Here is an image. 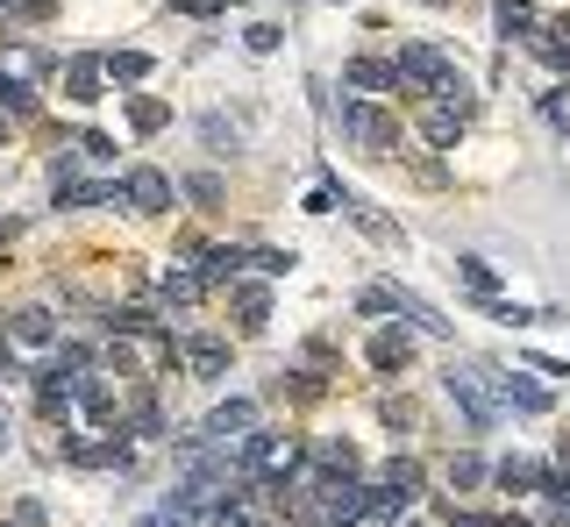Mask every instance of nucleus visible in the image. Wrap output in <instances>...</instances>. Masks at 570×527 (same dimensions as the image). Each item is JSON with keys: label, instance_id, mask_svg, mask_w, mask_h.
<instances>
[{"label": "nucleus", "instance_id": "nucleus-1", "mask_svg": "<svg viewBox=\"0 0 570 527\" xmlns=\"http://www.w3.org/2000/svg\"><path fill=\"white\" fill-rule=\"evenodd\" d=\"M393 79L414 86V94L449 100V108H463V114H478V94L457 79V72H449V57L435 51V43H399V51H393Z\"/></svg>", "mask_w": 570, "mask_h": 527}, {"label": "nucleus", "instance_id": "nucleus-2", "mask_svg": "<svg viewBox=\"0 0 570 527\" xmlns=\"http://www.w3.org/2000/svg\"><path fill=\"white\" fill-rule=\"evenodd\" d=\"M336 122H342V135H350L357 150H371V157H385V150H399V122H393V114H385V108H379V100H371V94H350V100H342V108H336Z\"/></svg>", "mask_w": 570, "mask_h": 527}, {"label": "nucleus", "instance_id": "nucleus-3", "mask_svg": "<svg viewBox=\"0 0 570 527\" xmlns=\"http://www.w3.org/2000/svg\"><path fill=\"white\" fill-rule=\"evenodd\" d=\"M357 307H364V314H399V321H414L421 336L449 342V321H442L435 307H421V299H414L407 285H364V293H357Z\"/></svg>", "mask_w": 570, "mask_h": 527}, {"label": "nucleus", "instance_id": "nucleus-4", "mask_svg": "<svg viewBox=\"0 0 570 527\" xmlns=\"http://www.w3.org/2000/svg\"><path fill=\"white\" fill-rule=\"evenodd\" d=\"M122 200L136 207V215H164V207H172V172H157V164H129V172H122Z\"/></svg>", "mask_w": 570, "mask_h": 527}, {"label": "nucleus", "instance_id": "nucleus-5", "mask_svg": "<svg viewBox=\"0 0 570 527\" xmlns=\"http://www.w3.org/2000/svg\"><path fill=\"white\" fill-rule=\"evenodd\" d=\"M178 364H186L193 378H221V371H229V342L221 336H178Z\"/></svg>", "mask_w": 570, "mask_h": 527}, {"label": "nucleus", "instance_id": "nucleus-6", "mask_svg": "<svg viewBox=\"0 0 570 527\" xmlns=\"http://www.w3.org/2000/svg\"><path fill=\"white\" fill-rule=\"evenodd\" d=\"M336 207H342V215H350V221H357V229H364V235H371V243H393V235H399V221H393V215H385V207H371V200H364V193H350V186H336Z\"/></svg>", "mask_w": 570, "mask_h": 527}, {"label": "nucleus", "instance_id": "nucleus-7", "mask_svg": "<svg viewBox=\"0 0 570 527\" xmlns=\"http://www.w3.org/2000/svg\"><path fill=\"white\" fill-rule=\"evenodd\" d=\"M207 293V278H200V264H193V250L178 264H164V278H157V299L164 307H193V299Z\"/></svg>", "mask_w": 570, "mask_h": 527}, {"label": "nucleus", "instance_id": "nucleus-8", "mask_svg": "<svg viewBox=\"0 0 570 527\" xmlns=\"http://www.w3.org/2000/svg\"><path fill=\"white\" fill-rule=\"evenodd\" d=\"M8 342H29V350H57V314H51V307H14V314H8Z\"/></svg>", "mask_w": 570, "mask_h": 527}, {"label": "nucleus", "instance_id": "nucleus-9", "mask_svg": "<svg viewBox=\"0 0 570 527\" xmlns=\"http://www.w3.org/2000/svg\"><path fill=\"white\" fill-rule=\"evenodd\" d=\"M500 406H520V414H549V385L528 378V371H500Z\"/></svg>", "mask_w": 570, "mask_h": 527}, {"label": "nucleus", "instance_id": "nucleus-10", "mask_svg": "<svg viewBox=\"0 0 570 527\" xmlns=\"http://www.w3.org/2000/svg\"><path fill=\"white\" fill-rule=\"evenodd\" d=\"M229 299H235V328H250V336H257V328L272 321V285L243 278V285H229Z\"/></svg>", "mask_w": 570, "mask_h": 527}, {"label": "nucleus", "instance_id": "nucleus-11", "mask_svg": "<svg viewBox=\"0 0 570 527\" xmlns=\"http://www.w3.org/2000/svg\"><path fill=\"white\" fill-rule=\"evenodd\" d=\"M257 428V406L250 399H221L215 414H207V442H235V435Z\"/></svg>", "mask_w": 570, "mask_h": 527}, {"label": "nucleus", "instance_id": "nucleus-12", "mask_svg": "<svg viewBox=\"0 0 570 527\" xmlns=\"http://www.w3.org/2000/svg\"><path fill=\"white\" fill-rule=\"evenodd\" d=\"M364 356H371V371H407L414 364V336H407V328H379Z\"/></svg>", "mask_w": 570, "mask_h": 527}, {"label": "nucleus", "instance_id": "nucleus-13", "mask_svg": "<svg viewBox=\"0 0 570 527\" xmlns=\"http://www.w3.org/2000/svg\"><path fill=\"white\" fill-rule=\"evenodd\" d=\"M342 79H350V94H393V57H350V72H342Z\"/></svg>", "mask_w": 570, "mask_h": 527}, {"label": "nucleus", "instance_id": "nucleus-14", "mask_svg": "<svg viewBox=\"0 0 570 527\" xmlns=\"http://www.w3.org/2000/svg\"><path fill=\"white\" fill-rule=\"evenodd\" d=\"M463 122H471V114H463V108H449V100H435V108L421 114V135H428L435 150H442V143H457V135H463Z\"/></svg>", "mask_w": 570, "mask_h": 527}, {"label": "nucleus", "instance_id": "nucleus-15", "mask_svg": "<svg viewBox=\"0 0 570 527\" xmlns=\"http://www.w3.org/2000/svg\"><path fill=\"white\" fill-rule=\"evenodd\" d=\"M150 65H157L150 51H108V57H100V72H108V79H122V86H143Z\"/></svg>", "mask_w": 570, "mask_h": 527}, {"label": "nucleus", "instance_id": "nucleus-16", "mask_svg": "<svg viewBox=\"0 0 570 527\" xmlns=\"http://www.w3.org/2000/svg\"><path fill=\"white\" fill-rule=\"evenodd\" d=\"M200 143H207V150H243V143H250V129H243V122H229V114L215 108V114H200Z\"/></svg>", "mask_w": 570, "mask_h": 527}, {"label": "nucleus", "instance_id": "nucleus-17", "mask_svg": "<svg viewBox=\"0 0 570 527\" xmlns=\"http://www.w3.org/2000/svg\"><path fill=\"white\" fill-rule=\"evenodd\" d=\"M492 477H500L506 492H535V485H542V463H535V457H506V463H492Z\"/></svg>", "mask_w": 570, "mask_h": 527}, {"label": "nucleus", "instance_id": "nucleus-18", "mask_svg": "<svg viewBox=\"0 0 570 527\" xmlns=\"http://www.w3.org/2000/svg\"><path fill=\"white\" fill-rule=\"evenodd\" d=\"M528 43H535V57H542L549 72H570V36H557V29H528Z\"/></svg>", "mask_w": 570, "mask_h": 527}, {"label": "nucleus", "instance_id": "nucleus-19", "mask_svg": "<svg viewBox=\"0 0 570 527\" xmlns=\"http://www.w3.org/2000/svg\"><path fill=\"white\" fill-rule=\"evenodd\" d=\"M542 492H549V527H570V471H542Z\"/></svg>", "mask_w": 570, "mask_h": 527}, {"label": "nucleus", "instance_id": "nucleus-20", "mask_svg": "<svg viewBox=\"0 0 570 527\" xmlns=\"http://www.w3.org/2000/svg\"><path fill=\"white\" fill-rule=\"evenodd\" d=\"M164 122H172V108H164V100H129V129H136V135H157Z\"/></svg>", "mask_w": 570, "mask_h": 527}, {"label": "nucleus", "instance_id": "nucleus-21", "mask_svg": "<svg viewBox=\"0 0 570 527\" xmlns=\"http://www.w3.org/2000/svg\"><path fill=\"white\" fill-rule=\"evenodd\" d=\"M379 485H393L399 499H414V492H421V463H414V457H393V463H385V477H379Z\"/></svg>", "mask_w": 570, "mask_h": 527}, {"label": "nucleus", "instance_id": "nucleus-22", "mask_svg": "<svg viewBox=\"0 0 570 527\" xmlns=\"http://www.w3.org/2000/svg\"><path fill=\"white\" fill-rule=\"evenodd\" d=\"M314 463H321V471H336V477H357V449L342 442V435H336V442H321V449H314Z\"/></svg>", "mask_w": 570, "mask_h": 527}, {"label": "nucleus", "instance_id": "nucleus-23", "mask_svg": "<svg viewBox=\"0 0 570 527\" xmlns=\"http://www.w3.org/2000/svg\"><path fill=\"white\" fill-rule=\"evenodd\" d=\"M457 271H463V285H471L478 299H492V293H500V271H492L485 257H457Z\"/></svg>", "mask_w": 570, "mask_h": 527}, {"label": "nucleus", "instance_id": "nucleus-24", "mask_svg": "<svg viewBox=\"0 0 570 527\" xmlns=\"http://www.w3.org/2000/svg\"><path fill=\"white\" fill-rule=\"evenodd\" d=\"M0 108H8V114H36V86H22L14 72H0Z\"/></svg>", "mask_w": 570, "mask_h": 527}, {"label": "nucleus", "instance_id": "nucleus-25", "mask_svg": "<svg viewBox=\"0 0 570 527\" xmlns=\"http://www.w3.org/2000/svg\"><path fill=\"white\" fill-rule=\"evenodd\" d=\"M207 514H215V520H207V527H257V514H250V506H243V499H229V492H221V499H215V506H207Z\"/></svg>", "mask_w": 570, "mask_h": 527}, {"label": "nucleus", "instance_id": "nucleus-26", "mask_svg": "<svg viewBox=\"0 0 570 527\" xmlns=\"http://www.w3.org/2000/svg\"><path fill=\"white\" fill-rule=\"evenodd\" d=\"M528 29H535L528 0H500V36H528Z\"/></svg>", "mask_w": 570, "mask_h": 527}, {"label": "nucleus", "instance_id": "nucleus-27", "mask_svg": "<svg viewBox=\"0 0 570 527\" xmlns=\"http://www.w3.org/2000/svg\"><path fill=\"white\" fill-rule=\"evenodd\" d=\"M485 463H478V457H457V463H449V492H478V485H485Z\"/></svg>", "mask_w": 570, "mask_h": 527}, {"label": "nucleus", "instance_id": "nucleus-28", "mask_svg": "<svg viewBox=\"0 0 570 527\" xmlns=\"http://www.w3.org/2000/svg\"><path fill=\"white\" fill-rule=\"evenodd\" d=\"M100 79H108L100 65H72V72H65V94H72V100H94V94H100Z\"/></svg>", "mask_w": 570, "mask_h": 527}, {"label": "nucleus", "instance_id": "nucleus-29", "mask_svg": "<svg viewBox=\"0 0 570 527\" xmlns=\"http://www.w3.org/2000/svg\"><path fill=\"white\" fill-rule=\"evenodd\" d=\"M164 428V406H150V399H129V435H157Z\"/></svg>", "mask_w": 570, "mask_h": 527}, {"label": "nucleus", "instance_id": "nucleus-30", "mask_svg": "<svg viewBox=\"0 0 570 527\" xmlns=\"http://www.w3.org/2000/svg\"><path fill=\"white\" fill-rule=\"evenodd\" d=\"M485 314H492V321H514V328H520V321H535V314H528V307H514V299H500V293H492V299H485Z\"/></svg>", "mask_w": 570, "mask_h": 527}, {"label": "nucleus", "instance_id": "nucleus-31", "mask_svg": "<svg viewBox=\"0 0 570 527\" xmlns=\"http://www.w3.org/2000/svg\"><path fill=\"white\" fill-rule=\"evenodd\" d=\"M243 43H250V51H278V43H285V36H278V29H272V22H250V29H243Z\"/></svg>", "mask_w": 570, "mask_h": 527}, {"label": "nucleus", "instance_id": "nucleus-32", "mask_svg": "<svg viewBox=\"0 0 570 527\" xmlns=\"http://www.w3.org/2000/svg\"><path fill=\"white\" fill-rule=\"evenodd\" d=\"M250 264H257V271H293V257H285V250H250Z\"/></svg>", "mask_w": 570, "mask_h": 527}, {"label": "nucleus", "instance_id": "nucleus-33", "mask_svg": "<svg viewBox=\"0 0 570 527\" xmlns=\"http://www.w3.org/2000/svg\"><path fill=\"white\" fill-rule=\"evenodd\" d=\"M542 114H549L557 129H570V100H563V94H549V100H542Z\"/></svg>", "mask_w": 570, "mask_h": 527}, {"label": "nucleus", "instance_id": "nucleus-34", "mask_svg": "<svg viewBox=\"0 0 570 527\" xmlns=\"http://www.w3.org/2000/svg\"><path fill=\"white\" fill-rule=\"evenodd\" d=\"M172 8H186V14H221L229 0H172Z\"/></svg>", "mask_w": 570, "mask_h": 527}, {"label": "nucleus", "instance_id": "nucleus-35", "mask_svg": "<svg viewBox=\"0 0 570 527\" xmlns=\"http://www.w3.org/2000/svg\"><path fill=\"white\" fill-rule=\"evenodd\" d=\"M14 235H22V221H14V215H0V250H8Z\"/></svg>", "mask_w": 570, "mask_h": 527}, {"label": "nucleus", "instance_id": "nucleus-36", "mask_svg": "<svg viewBox=\"0 0 570 527\" xmlns=\"http://www.w3.org/2000/svg\"><path fill=\"white\" fill-rule=\"evenodd\" d=\"M14 8H22V14H51L57 0H14Z\"/></svg>", "mask_w": 570, "mask_h": 527}, {"label": "nucleus", "instance_id": "nucleus-37", "mask_svg": "<svg viewBox=\"0 0 570 527\" xmlns=\"http://www.w3.org/2000/svg\"><path fill=\"white\" fill-rule=\"evenodd\" d=\"M557 471H570V435H563V449H557Z\"/></svg>", "mask_w": 570, "mask_h": 527}, {"label": "nucleus", "instance_id": "nucleus-38", "mask_svg": "<svg viewBox=\"0 0 570 527\" xmlns=\"http://www.w3.org/2000/svg\"><path fill=\"white\" fill-rule=\"evenodd\" d=\"M0 449H8V420H0Z\"/></svg>", "mask_w": 570, "mask_h": 527}, {"label": "nucleus", "instance_id": "nucleus-39", "mask_svg": "<svg viewBox=\"0 0 570 527\" xmlns=\"http://www.w3.org/2000/svg\"><path fill=\"white\" fill-rule=\"evenodd\" d=\"M0 143H8V122H0Z\"/></svg>", "mask_w": 570, "mask_h": 527}, {"label": "nucleus", "instance_id": "nucleus-40", "mask_svg": "<svg viewBox=\"0 0 570 527\" xmlns=\"http://www.w3.org/2000/svg\"><path fill=\"white\" fill-rule=\"evenodd\" d=\"M399 527H414V520H399Z\"/></svg>", "mask_w": 570, "mask_h": 527}, {"label": "nucleus", "instance_id": "nucleus-41", "mask_svg": "<svg viewBox=\"0 0 570 527\" xmlns=\"http://www.w3.org/2000/svg\"><path fill=\"white\" fill-rule=\"evenodd\" d=\"M8 527H22V520H8Z\"/></svg>", "mask_w": 570, "mask_h": 527}, {"label": "nucleus", "instance_id": "nucleus-42", "mask_svg": "<svg viewBox=\"0 0 570 527\" xmlns=\"http://www.w3.org/2000/svg\"><path fill=\"white\" fill-rule=\"evenodd\" d=\"M136 527H150V520H136Z\"/></svg>", "mask_w": 570, "mask_h": 527}]
</instances>
